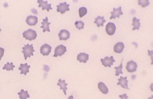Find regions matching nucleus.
<instances>
[{"instance_id": "6e6552de", "label": "nucleus", "mask_w": 153, "mask_h": 99, "mask_svg": "<svg viewBox=\"0 0 153 99\" xmlns=\"http://www.w3.org/2000/svg\"><path fill=\"white\" fill-rule=\"evenodd\" d=\"M106 31L107 34L112 36L116 31V26L113 22H109L106 26Z\"/></svg>"}, {"instance_id": "f03ea898", "label": "nucleus", "mask_w": 153, "mask_h": 99, "mask_svg": "<svg viewBox=\"0 0 153 99\" xmlns=\"http://www.w3.org/2000/svg\"><path fill=\"white\" fill-rule=\"evenodd\" d=\"M23 36L26 40L32 41L36 38L37 34L35 31L33 30L32 29H29L23 33Z\"/></svg>"}, {"instance_id": "5701e85b", "label": "nucleus", "mask_w": 153, "mask_h": 99, "mask_svg": "<svg viewBox=\"0 0 153 99\" xmlns=\"http://www.w3.org/2000/svg\"><path fill=\"white\" fill-rule=\"evenodd\" d=\"M15 66L13 65V62H7L6 64L4 65V66L3 68V70H6L7 71H13V68H15Z\"/></svg>"}, {"instance_id": "7ed1b4c3", "label": "nucleus", "mask_w": 153, "mask_h": 99, "mask_svg": "<svg viewBox=\"0 0 153 99\" xmlns=\"http://www.w3.org/2000/svg\"><path fill=\"white\" fill-rule=\"evenodd\" d=\"M101 61L102 65L105 67H111L113 64V62H115L113 56H111L110 57L106 56L104 58H101Z\"/></svg>"}, {"instance_id": "9d476101", "label": "nucleus", "mask_w": 153, "mask_h": 99, "mask_svg": "<svg viewBox=\"0 0 153 99\" xmlns=\"http://www.w3.org/2000/svg\"><path fill=\"white\" fill-rule=\"evenodd\" d=\"M37 3L39 4L38 7H42V10H44L45 9L47 10V11H49L50 10H52V8L51 7V4H48L47 3V1H44L43 0H38Z\"/></svg>"}, {"instance_id": "393cba45", "label": "nucleus", "mask_w": 153, "mask_h": 99, "mask_svg": "<svg viewBox=\"0 0 153 99\" xmlns=\"http://www.w3.org/2000/svg\"><path fill=\"white\" fill-rule=\"evenodd\" d=\"M79 16L80 17H83L87 13V9L86 7H81L79 9Z\"/></svg>"}, {"instance_id": "dca6fc26", "label": "nucleus", "mask_w": 153, "mask_h": 99, "mask_svg": "<svg viewBox=\"0 0 153 99\" xmlns=\"http://www.w3.org/2000/svg\"><path fill=\"white\" fill-rule=\"evenodd\" d=\"M125 48V45L123 42H118L114 46V51L117 54H121Z\"/></svg>"}, {"instance_id": "39448f33", "label": "nucleus", "mask_w": 153, "mask_h": 99, "mask_svg": "<svg viewBox=\"0 0 153 99\" xmlns=\"http://www.w3.org/2000/svg\"><path fill=\"white\" fill-rule=\"evenodd\" d=\"M69 5L67 4V3H61L59 5L57 6V11L58 12H60L61 14L64 13L67 11H69Z\"/></svg>"}, {"instance_id": "1a4fd4ad", "label": "nucleus", "mask_w": 153, "mask_h": 99, "mask_svg": "<svg viewBox=\"0 0 153 99\" xmlns=\"http://www.w3.org/2000/svg\"><path fill=\"white\" fill-rule=\"evenodd\" d=\"M26 22L29 26H35L38 22V17L36 16L29 15L27 17Z\"/></svg>"}, {"instance_id": "f3484780", "label": "nucleus", "mask_w": 153, "mask_h": 99, "mask_svg": "<svg viewBox=\"0 0 153 99\" xmlns=\"http://www.w3.org/2000/svg\"><path fill=\"white\" fill-rule=\"evenodd\" d=\"M30 66H28L27 63H25V64H21L20 65V67H19V69L21 71V74H24L25 75H27V73L29 72V68H30Z\"/></svg>"}, {"instance_id": "f8f14e48", "label": "nucleus", "mask_w": 153, "mask_h": 99, "mask_svg": "<svg viewBox=\"0 0 153 99\" xmlns=\"http://www.w3.org/2000/svg\"><path fill=\"white\" fill-rule=\"evenodd\" d=\"M113 11L111 12V16L110 17V20H112L113 18H115L117 17L119 18L121 15H123V12L121 11V7H119L118 8H113Z\"/></svg>"}, {"instance_id": "b1692460", "label": "nucleus", "mask_w": 153, "mask_h": 99, "mask_svg": "<svg viewBox=\"0 0 153 99\" xmlns=\"http://www.w3.org/2000/svg\"><path fill=\"white\" fill-rule=\"evenodd\" d=\"M123 59L121 62V64L119 66V67H115V69L116 70V73H115V75L119 76V74H123V72L122 71V69H123Z\"/></svg>"}, {"instance_id": "423d86ee", "label": "nucleus", "mask_w": 153, "mask_h": 99, "mask_svg": "<svg viewBox=\"0 0 153 99\" xmlns=\"http://www.w3.org/2000/svg\"><path fill=\"white\" fill-rule=\"evenodd\" d=\"M137 67L138 66L135 62H134L133 60H130L127 62L126 69L128 72L133 73L137 70Z\"/></svg>"}, {"instance_id": "a878e982", "label": "nucleus", "mask_w": 153, "mask_h": 99, "mask_svg": "<svg viewBox=\"0 0 153 99\" xmlns=\"http://www.w3.org/2000/svg\"><path fill=\"white\" fill-rule=\"evenodd\" d=\"M84 25H85V24L84 22L82 21H77L75 23V27L79 30L84 28Z\"/></svg>"}, {"instance_id": "aec40b11", "label": "nucleus", "mask_w": 153, "mask_h": 99, "mask_svg": "<svg viewBox=\"0 0 153 99\" xmlns=\"http://www.w3.org/2000/svg\"><path fill=\"white\" fill-rule=\"evenodd\" d=\"M106 22V20L104 19V16H97V18H95V21L94 22L95 24H97V26L99 27V26H103L104 24Z\"/></svg>"}, {"instance_id": "4468645a", "label": "nucleus", "mask_w": 153, "mask_h": 99, "mask_svg": "<svg viewBox=\"0 0 153 99\" xmlns=\"http://www.w3.org/2000/svg\"><path fill=\"white\" fill-rule=\"evenodd\" d=\"M51 24V22H48V18L45 17V19H43V22H41V25L40 28H43V32L45 33L46 31L50 32V29L49 26Z\"/></svg>"}, {"instance_id": "6ab92c4d", "label": "nucleus", "mask_w": 153, "mask_h": 99, "mask_svg": "<svg viewBox=\"0 0 153 99\" xmlns=\"http://www.w3.org/2000/svg\"><path fill=\"white\" fill-rule=\"evenodd\" d=\"M98 88L102 93L106 95L109 92V90L105 84L103 82H100L98 83Z\"/></svg>"}, {"instance_id": "bb28decb", "label": "nucleus", "mask_w": 153, "mask_h": 99, "mask_svg": "<svg viewBox=\"0 0 153 99\" xmlns=\"http://www.w3.org/2000/svg\"><path fill=\"white\" fill-rule=\"evenodd\" d=\"M138 4L141 5L142 7L145 8V7L148 6L150 5L149 0H138Z\"/></svg>"}, {"instance_id": "a211bd4d", "label": "nucleus", "mask_w": 153, "mask_h": 99, "mask_svg": "<svg viewBox=\"0 0 153 99\" xmlns=\"http://www.w3.org/2000/svg\"><path fill=\"white\" fill-rule=\"evenodd\" d=\"M67 83H65V80H62L61 79H59L58 80V83H57V85L60 86V90H62L64 93L65 95H67Z\"/></svg>"}, {"instance_id": "f257e3e1", "label": "nucleus", "mask_w": 153, "mask_h": 99, "mask_svg": "<svg viewBox=\"0 0 153 99\" xmlns=\"http://www.w3.org/2000/svg\"><path fill=\"white\" fill-rule=\"evenodd\" d=\"M22 49L23 50L22 51V53L24 54V58L25 60H27L28 58H30L31 56H34L33 52H35V50L33 44L30 45L29 44H27V45L24 46V47L22 48Z\"/></svg>"}, {"instance_id": "9b49d317", "label": "nucleus", "mask_w": 153, "mask_h": 99, "mask_svg": "<svg viewBox=\"0 0 153 99\" xmlns=\"http://www.w3.org/2000/svg\"><path fill=\"white\" fill-rule=\"evenodd\" d=\"M60 40H67L70 37V33L67 30H62L58 34Z\"/></svg>"}, {"instance_id": "ddd939ff", "label": "nucleus", "mask_w": 153, "mask_h": 99, "mask_svg": "<svg viewBox=\"0 0 153 99\" xmlns=\"http://www.w3.org/2000/svg\"><path fill=\"white\" fill-rule=\"evenodd\" d=\"M128 82H129V81L127 80V77H123V76H121L120 78L119 79V82L117 83V84L121 85L123 88L129 90V88L128 87Z\"/></svg>"}, {"instance_id": "0eeeda50", "label": "nucleus", "mask_w": 153, "mask_h": 99, "mask_svg": "<svg viewBox=\"0 0 153 99\" xmlns=\"http://www.w3.org/2000/svg\"><path fill=\"white\" fill-rule=\"evenodd\" d=\"M51 50H52V47L46 43L43 45L41 46V47L40 48V54L44 56H49V54L51 53Z\"/></svg>"}, {"instance_id": "cd10ccee", "label": "nucleus", "mask_w": 153, "mask_h": 99, "mask_svg": "<svg viewBox=\"0 0 153 99\" xmlns=\"http://www.w3.org/2000/svg\"><path fill=\"white\" fill-rule=\"evenodd\" d=\"M5 50L3 48L0 47V60L2 58L4 54Z\"/></svg>"}, {"instance_id": "c85d7f7f", "label": "nucleus", "mask_w": 153, "mask_h": 99, "mask_svg": "<svg viewBox=\"0 0 153 99\" xmlns=\"http://www.w3.org/2000/svg\"><path fill=\"white\" fill-rule=\"evenodd\" d=\"M119 97L121 98V99H128L129 98V97L126 94H124L122 95H119Z\"/></svg>"}, {"instance_id": "7c9ffc66", "label": "nucleus", "mask_w": 153, "mask_h": 99, "mask_svg": "<svg viewBox=\"0 0 153 99\" xmlns=\"http://www.w3.org/2000/svg\"><path fill=\"white\" fill-rule=\"evenodd\" d=\"M1 28H0V32H1Z\"/></svg>"}, {"instance_id": "412c9836", "label": "nucleus", "mask_w": 153, "mask_h": 99, "mask_svg": "<svg viewBox=\"0 0 153 99\" xmlns=\"http://www.w3.org/2000/svg\"><path fill=\"white\" fill-rule=\"evenodd\" d=\"M132 21H133L132 26H133V28L132 29V30H139L140 27V20L137 19L136 17H134L133 18Z\"/></svg>"}, {"instance_id": "2eb2a0df", "label": "nucleus", "mask_w": 153, "mask_h": 99, "mask_svg": "<svg viewBox=\"0 0 153 99\" xmlns=\"http://www.w3.org/2000/svg\"><path fill=\"white\" fill-rule=\"evenodd\" d=\"M77 59L80 62L86 63L87 62V61L89 60V54L84 53V52L80 53L78 54Z\"/></svg>"}, {"instance_id": "20e7f679", "label": "nucleus", "mask_w": 153, "mask_h": 99, "mask_svg": "<svg viewBox=\"0 0 153 99\" xmlns=\"http://www.w3.org/2000/svg\"><path fill=\"white\" fill-rule=\"evenodd\" d=\"M67 47L64 45H60L55 48L53 56L57 57L58 56H62L67 52Z\"/></svg>"}, {"instance_id": "4be33fe9", "label": "nucleus", "mask_w": 153, "mask_h": 99, "mask_svg": "<svg viewBox=\"0 0 153 99\" xmlns=\"http://www.w3.org/2000/svg\"><path fill=\"white\" fill-rule=\"evenodd\" d=\"M17 94L19 95L20 99H27L30 98V95L28 94V91H25L24 90H21V92Z\"/></svg>"}, {"instance_id": "c756f323", "label": "nucleus", "mask_w": 153, "mask_h": 99, "mask_svg": "<svg viewBox=\"0 0 153 99\" xmlns=\"http://www.w3.org/2000/svg\"><path fill=\"white\" fill-rule=\"evenodd\" d=\"M73 99V95H71V96H69V97L68 98V99Z\"/></svg>"}]
</instances>
